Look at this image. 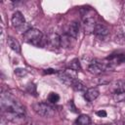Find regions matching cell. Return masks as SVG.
I'll use <instances>...</instances> for the list:
<instances>
[{
  "label": "cell",
  "mask_w": 125,
  "mask_h": 125,
  "mask_svg": "<svg viewBox=\"0 0 125 125\" xmlns=\"http://www.w3.org/2000/svg\"><path fill=\"white\" fill-rule=\"evenodd\" d=\"M15 73L18 76H23V75H25L27 73V71L25 69H23V68H17V69H15Z\"/></svg>",
  "instance_id": "d6986e66"
},
{
  "label": "cell",
  "mask_w": 125,
  "mask_h": 125,
  "mask_svg": "<svg viewBox=\"0 0 125 125\" xmlns=\"http://www.w3.org/2000/svg\"><path fill=\"white\" fill-rule=\"evenodd\" d=\"M78 34H79V23L77 21H72L68 26L67 35H69L71 38L75 39L78 37Z\"/></svg>",
  "instance_id": "9c48e42d"
},
{
  "label": "cell",
  "mask_w": 125,
  "mask_h": 125,
  "mask_svg": "<svg viewBox=\"0 0 125 125\" xmlns=\"http://www.w3.org/2000/svg\"><path fill=\"white\" fill-rule=\"evenodd\" d=\"M23 40L34 46H39L43 40V34L36 28H29L23 33Z\"/></svg>",
  "instance_id": "7a4b0ae2"
},
{
  "label": "cell",
  "mask_w": 125,
  "mask_h": 125,
  "mask_svg": "<svg viewBox=\"0 0 125 125\" xmlns=\"http://www.w3.org/2000/svg\"><path fill=\"white\" fill-rule=\"evenodd\" d=\"M68 104H69V106H70V107L72 108L71 110H72L73 112H76V111H77V110H75V109H76V107L74 106V104H73V101H70V102L68 103Z\"/></svg>",
  "instance_id": "44dd1931"
},
{
  "label": "cell",
  "mask_w": 125,
  "mask_h": 125,
  "mask_svg": "<svg viewBox=\"0 0 125 125\" xmlns=\"http://www.w3.org/2000/svg\"><path fill=\"white\" fill-rule=\"evenodd\" d=\"M90 123H91V118L89 115H86V114H81L76 119L77 125H88Z\"/></svg>",
  "instance_id": "5bb4252c"
},
{
  "label": "cell",
  "mask_w": 125,
  "mask_h": 125,
  "mask_svg": "<svg viewBox=\"0 0 125 125\" xmlns=\"http://www.w3.org/2000/svg\"><path fill=\"white\" fill-rule=\"evenodd\" d=\"M75 91H78V92H86L87 90H86V87H85V85L81 82V81H79V80H77V79H75V81L73 82V84H72V86H71Z\"/></svg>",
  "instance_id": "9a60e30c"
},
{
  "label": "cell",
  "mask_w": 125,
  "mask_h": 125,
  "mask_svg": "<svg viewBox=\"0 0 125 125\" xmlns=\"http://www.w3.org/2000/svg\"><path fill=\"white\" fill-rule=\"evenodd\" d=\"M11 21H12V24H13V26H14L15 28H20V27H21L22 25H24V23H25V19H24L23 15H22L21 12L17 11V12H15V13L13 14L12 19H11Z\"/></svg>",
  "instance_id": "8992f818"
},
{
  "label": "cell",
  "mask_w": 125,
  "mask_h": 125,
  "mask_svg": "<svg viewBox=\"0 0 125 125\" xmlns=\"http://www.w3.org/2000/svg\"><path fill=\"white\" fill-rule=\"evenodd\" d=\"M46 42L52 48H59L61 46V36L55 32L48 34Z\"/></svg>",
  "instance_id": "52a82bcc"
},
{
  "label": "cell",
  "mask_w": 125,
  "mask_h": 125,
  "mask_svg": "<svg viewBox=\"0 0 125 125\" xmlns=\"http://www.w3.org/2000/svg\"><path fill=\"white\" fill-rule=\"evenodd\" d=\"M69 39H71V37L69 36V35H64V36H62L61 37V46H64V47H69L70 45H71V43H70V40Z\"/></svg>",
  "instance_id": "e0dca14e"
},
{
  "label": "cell",
  "mask_w": 125,
  "mask_h": 125,
  "mask_svg": "<svg viewBox=\"0 0 125 125\" xmlns=\"http://www.w3.org/2000/svg\"><path fill=\"white\" fill-rule=\"evenodd\" d=\"M96 21L93 17H86L83 19V28L84 32L86 34H91L94 33L95 27H96Z\"/></svg>",
  "instance_id": "5b68a950"
},
{
  "label": "cell",
  "mask_w": 125,
  "mask_h": 125,
  "mask_svg": "<svg viewBox=\"0 0 125 125\" xmlns=\"http://www.w3.org/2000/svg\"><path fill=\"white\" fill-rule=\"evenodd\" d=\"M99 95H100V91L98 90V88L93 87V88L87 89V91L84 93V98L88 102H93L99 97Z\"/></svg>",
  "instance_id": "ba28073f"
},
{
  "label": "cell",
  "mask_w": 125,
  "mask_h": 125,
  "mask_svg": "<svg viewBox=\"0 0 125 125\" xmlns=\"http://www.w3.org/2000/svg\"><path fill=\"white\" fill-rule=\"evenodd\" d=\"M59 100H60V96H59L57 93L52 92V93H50L49 96H48V101H49L50 103H52V104H56L57 102H59Z\"/></svg>",
  "instance_id": "ac0fdd59"
},
{
  "label": "cell",
  "mask_w": 125,
  "mask_h": 125,
  "mask_svg": "<svg viewBox=\"0 0 125 125\" xmlns=\"http://www.w3.org/2000/svg\"><path fill=\"white\" fill-rule=\"evenodd\" d=\"M114 40H115V42H118V43H123V42H125V28H124V27L119 28V29L115 32Z\"/></svg>",
  "instance_id": "7c38bea8"
},
{
  "label": "cell",
  "mask_w": 125,
  "mask_h": 125,
  "mask_svg": "<svg viewBox=\"0 0 125 125\" xmlns=\"http://www.w3.org/2000/svg\"><path fill=\"white\" fill-rule=\"evenodd\" d=\"M112 99L115 103L125 102V91H114L112 94Z\"/></svg>",
  "instance_id": "4fadbf2b"
},
{
  "label": "cell",
  "mask_w": 125,
  "mask_h": 125,
  "mask_svg": "<svg viewBox=\"0 0 125 125\" xmlns=\"http://www.w3.org/2000/svg\"><path fill=\"white\" fill-rule=\"evenodd\" d=\"M106 68H107V66L104 62H100L97 60L92 61L88 64V70H89V72H91L92 74H95V75H100V74L104 73Z\"/></svg>",
  "instance_id": "277c9868"
},
{
  "label": "cell",
  "mask_w": 125,
  "mask_h": 125,
  "mask_svg": "<svg viewBox=\"0 0 125 125\" xmlns=\"http://www.w3.org/2000/svg\"><path fill=\"white\" fill-rule=\"evenodd\" d=\"M1 107L5 113H18L23 115L25 113L24 106L10 95L3 94L1 96Z\"/></svg>",
  "instance_id": "6da1fadb"
},
{
  "label": "cell",
  "mask_w": 125,
  "mask_h": 125,
  "mask_svg": "<svg viewBox=\"0 0 125 125\" xmlns=\"http://www.w3.org/2000/svg\"><path fill=\"white\" fill-rule=\"evenodd\" d=\"M69 68H70L71 70H73V71H77V70H79V69L81 68L79 60H78V59H74V60H72V61L69 62Z\"/></svg>",
  "instance_id": "2e32d148"
},
{
  "label": "cell",
  "mask_w": 125,
  "mask_h": 125,
  "mask_svg": "<svg viewBox=\"0 0 125 125\" xmlns=\"http://www.w3.org/2000/svg\"><path fill=\"white\" fill-rule=\"evenodd\" d=\"M7 43H8V46H9L13 51H15V52H17V53H20V52H21V45H20V43H19L15 38L9 36V37L7 38Z\"/></svg>",
  "instance_id": "8fae6325"
},
{
  "label": "cell",
  "mask_w": 125,
  "mask_h": 125,
  "mask_svg": "<svg viewBox=\"0 0 125 125\" xmlns=\"http://www.w3.org/2000/svg\"><path fill=\"white\" fill-rule=\"evenodd\" d=\"M32 107L37 114H39L40 116H43V117L50 118V117L54 116V114H55V108L47 103H36L33 104Z\"/></svg>",
  "instance_id": "3957f363"
},
{
  "label": "cell",
  "mask_w": 125,
  "mask_h": 125,
  "mask_svg": "<svg viewBox=\"0 0 125 125\" xmlns=\"http://www.w3.org/2000/svg\"><path fill=\"white\" fill-rule=\"evenodd\" d=\"M94 33L96 35H98V36L104 37V36H106L109 33V29L105 25H104V24L97 23L96 24V27H95V30H94Z\"/></svg>",
  "instance_id": "30bf717a"
},
{
  "label": "cell",
  "mask_w": 125,
  "mask_h": 125,
  "mask_svg": "<svg viewBox=\"0 0 125 125\" xmlns=\"http://www.w3.org/2000/svg\"><path fill=\"white\" fill-rule=\"evenodd\" d=\"M123 21H124V24H125V15L123 16Z\"/></svg>",
  "instance_id": "603a6c76"
},
{
  "label": "cell",
  "mask_w": 125,
  "mask_h": 125,
  "mask_svg": "<svg viewBox=\"0 0 125 125\" xmlns=\"http://www.w3.org/2000/svg\"><path fill=\"white\" fill-rule=\"evenodd\" d=\"M88 125H97V124H92V123H90V124H88Z\"/></svg>",
  "instance_id": "cb8c5ba5"
},
{
  "label": "cell",
  "mask_w": 125,
  "mask_h": 125,
  "mask_svg": "<svg viewBox=\"0 0 125 125\" xmlns=\"http://www.w3.org/2000/svg\"><path fill=\"white\" fill-rule=\"evenodd\" d=\"M45 73H47V74H50V73H56L57 71L55 70V69H52V68H48V69H45V71H44Z\"/></svg>",
  "instance_id": "7402d4cb"
},
{
  "label": "cell",
  "mask_w": 125,
  "mask_h": 125,
  "mask_svg": "<svg viewBox=\"0 0 125 125\" xmlns=\"http://www.w3.org/2000/svg\"><path fill=\"white\" fill-rule=\"evenodd\" d=\"M96 114H97L99 117H105V116H106V111L104 110V109H102V110H98V111L96 112Z\"/></svg>",
  "instance_id": "ffe728a7"
}]
</instances>
